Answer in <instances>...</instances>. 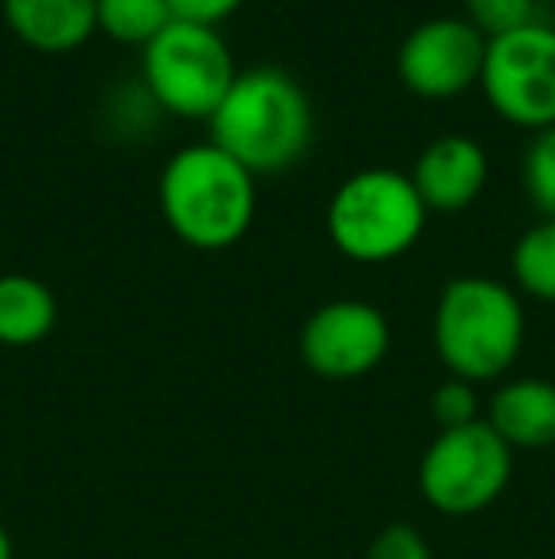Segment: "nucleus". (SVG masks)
I'll list each match as a JSON object with an SVG mask.
<instances>
[{"instance_id":"1","label":"nucleus","mask_w":555,"mask_h":559,"mask_svg":"<svg viewBox=\"0 0 555 559\" xmlns=\"http://www.w3.org/2000/svg\"><path fill=\"white\" fill-rule=\"evenodd\" d=\"M156 202L171 233L198 251H225L248 236L260 206L255 176L214 141L183 145L156 179Z\"/></svg>"},{"instance_id":"2","label":"nucleus","mask_w":555,"mask_h":559,"mask_svg":"<svg viewBox=\"0 0 555 559\" xmlns=\"http://www.w3.org/2000/svg\"><path fill=\"white\" fill-rule=\"evenodd\" d=\"M209 141L252 176L293 168L312 145L309 92L275 66L237 73L221 107L209 115Z\"/></svg>"},{"instance_id":"3","label":"nucleus","mask_w":555,"mask_h":559,"mask_svg":"<svg viewBox=\"0 0 555 559\" xmlns=\"http://www.w3.org/2000/svg\"><path fill=\"white\" fill-rule=\"evenodd\" d=\"M526 346V309L514 286L487 274L445 282L434 309V350L449 377L468 384L510 373Z\"/></svg>"},{"instance_id":"4","label":"nucleus","mask_w":555,"mask_h":559,"mask_svg":"<svg viewBox=\"0 0 555 559\" xmlns=\"http://www.w3.org/2000/svg\"><path fill=\"white\" fill-rule=\"evenodd\" d=\"M426 217L430 210L422 206L411 176L396 168H362L335 187L324 225L339 255L377 266L408 255Z\"/></svg>"},{"instance_id":"5","label":"nucleus","mask_w":555,"mask_h":559,"mask_svg":"<svg viewBox=\"0 0 555 559\" xmlns=\"http://www.w3.org/2000/svg\"><path fill=\"white\" fill-rule=\"evenodd\" d=\"M232 81L237 61L221 31L209 23L171 20L153 43L141 46V88L156 111L209 122Z\"/></svg>"},{"instance_id":"6","label":"nucleus","mask_w":555,"mask_h":559,"mask_svg":"<svg viewBox=\"0 0 555 559\" xmlns=\"http://www.w3.org/2000/svg\"><path fill=\"white\" fill-rule=\"evenodd\" d=\"M514 479V449L487 419L472 427L437 430L419 461V495L445 518L483 514L503 499Z\"/></svg>"},{"instance_id":"7","label":"nucleus","mask_w":555,"mask_h":559,"mask_svg":"<svg viewBox=\"0 0 555 559\" xmlns=\"http://www.w3.org/2000/svg\"><path fill=\"white\" fill-rule=\"evenodd\" d=\"M480 88L498 118L521 130L555 126V27L526 23L510 35L487 38Z\"/></svg>"},{"instance_id":"8","label":"nucleus","mask_w":555,"mask_h":559,"mask_svg":"<svg viewBox=\"0 0 555 559\" xmlns=\"http://www.w3.org/2000/svg\"><path fill=\"white\" fill-rule=\"evenodd\" d=\"M301 358L324 381H358L385 361L393 346L388 317L370 301L339 297L312 312L301 324Z\"/></svg>"},{"instance_id":"9","label":"nucleus","mask_w":555,"mask_h":559,"mask_svg":"<svg viewBox=\"0 0 555 559\" xmlns=\"http://www.w3.org/2000/svg\"><path fill=\"white\" fill-rule=\"evenodd\" d=\"M487 38L460 15L422 20L396 50L403 88L422 99H453L480 84Z\"/></svg>"},{"instance_id":"10","label":"nucleus","mask_w":555,"mask_h":559,"mask_svg":"<svg viewBox=\"0 0 555 559\" xmlns=\"http://www.w3.org/2000/svg\"><path fill=\"white\" fill-rule=\"evenodd\" d=\"M491 179L487 148L468 133H442L415 156L411 183L430 214H460Z\"/></svg>"},{"instance_id":"11","label":"nucleus","mask_w":555,"mask_h":559,"mask_svg":"<svg viewBox=\"0 0 555 559\" xmlns=\"http://www.w3.org/2000/svg\"><path fill=\"white\" fill-rule=\"evenodd\" d=\"M4 23L38 53H69L96 35V0H0Z\"/></svg>"},{"instance_id":"12","label":"nucleus","mask_w":555,"mask_h":559,"mask_svg":"<svg viewBox=\"0 0 555 559\" xmlns=\"http://www.w3.org/2000/svg\"><path fill=\"white\" fill-rule=\"evenodd\" d=\"M487 423L514 453L555 445V384L544 377H514L491 396Z\"/></svg>"},{"instance_id":"13","label":"nucleus","mask_w":555,"mask_h":559,"mask_svg":"<svg viewBox=\"0 0 555 559\" xmlns=\"http://www.w3.org/2000/svg\"><path fill=\"white\" fill-rule=\"evenodd\" d=\"M58 324V297L35 274H0V346H35Z\"/></svg>"},{"instance_id":"14","label":"nucleus","mask_w":555,"mask_h":559,"mask_svg":"<svg viewBox=\"0 0 555 559\" xmlns=\"http://www.w3.org/2000/svg\"><path fill=\"white\" fill-rule=\"evenodd\" d=\"M510 274L521 294L555 305V222H536L510 251Z\"/></svg>"},{"instance_id":"15","label":"nucleus","mask_w":555,"mask_h":559,"mask_svg":"<svg viewBox=\"0 0 555 559\" xmlns=\"http://www.w3.org/2000/svg\"><path fill=\"white\" fill-rule=\"evenodd\" d=\"M171 20L168 0H96V27L126 46H148Z\"/></svg>"},{"instance_id":"16","label":"nucleus","mask_w":555,"mask_h":559,"mask_svg":"<svg viewBox=\"0 0 555 559\" xmlns=\"http://www.w3.org/2000/svg\"><path fill=\"white\" fill-rule=\"evenodd\" d=\"M521 187L541 222H555V126L536 130L521 156Z\"/></svg>"},{"instance_id":"17","label":"nucleus","mask_w":555,"mask_h":559,"mask_svg":"<svg viewBox=\"0 0 555 559\" xmlns=\"http://www.w3.org/2000/svg\"><path fill=\"white\" fill-rule=\"evenodd\" d=\"M464 20L483 38L510 35L536 20V0H464Z\"/></svg>"},{"instance_id":"18","label":"nucleus","mask_w":555,"mask_h":559,"mask_svg":"<svg viewBox=\"0 0 555 559\" xmlns=\"http://www.w3.org/2000/svg\"><path fill=\"white\" fill-rule=\"evenodd\" d=\"M430 412H434L437 430H457L480 423V396L475 384L460 381V377H445L430 396Z\"/></svg>"},{"instance_id":"19","label":"nucleus","mask_w":555,"mask_h":559,"mask_svg":"<svg viewBox=\"0 0 555 559\" xmlns=\"http://www.w3.org/2000/svg\"><path fill=\"white\" fill-rule=\"evenodd\" d=\"M365 559H434V548L422 537L415 525L408 522H388L377 530V537L365 548Z\"/></svg>"},{"instance_id":"20","label":"nucleus","mask_w":555,"mask_h":559,"mask_svg":"<svg viewBox=\"0 0 555 559\" xmlns=\"http://www.w3.org/2000/svg\"><path fill=\"white\" fill-rule=\"evenodd\" d=\"M171 15L176 20H191V23H209L217 27L221 20H229L244 0H168Z\"/></svg>"},{"instance_id":"21","label":"nucleus","mask_w":555,"mask_h":559,"mask_svg":"<svg viewBox=\"0 0 555 559\" xmlns=\"http://www.w3.org/2000/svg\"><path fill=\"white\" fill-rule=\"evenodd\" d=\"M0 559H15V545H12V533L0 525Z\"/></svg>"}]
</instances>
